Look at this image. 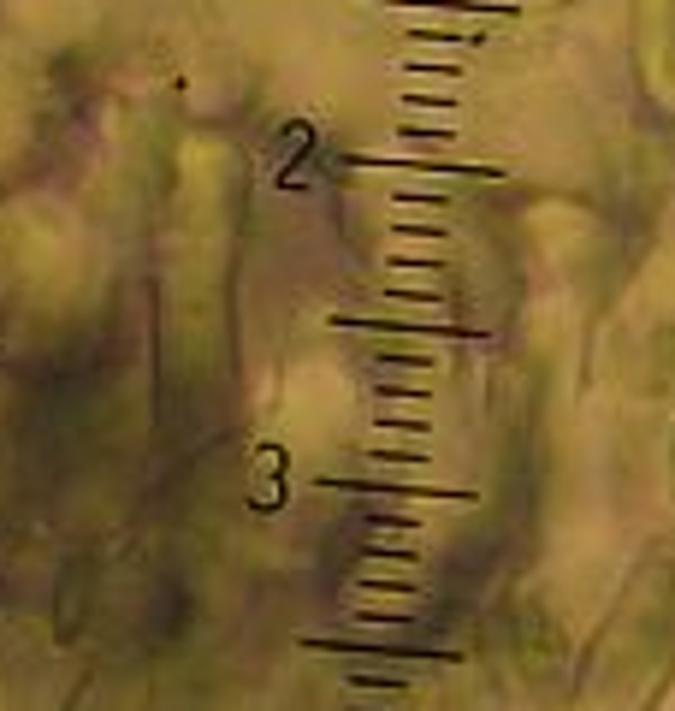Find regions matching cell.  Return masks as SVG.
<instances>
[{"mask_svg":"<svg viewBox=\"0 0 675 711\" xmlns=\"http://www.w3.org/2000/svg\"><path fill=\"white\" fill-rule=\"evenodd\" d=\"M392 220H397V226H427V231H438V202L392 196Z\"/></svg>","mask_w":675,"mask_h":711,"instance_id":"7a4b0ae2","label":"cell"},{"mask_svg":"<svg viewBox=\"0 0 675 711\" xmlns=\"http://www.w3.org/2000/svg\"><path fill=\"white\" fill-rule=\"evenodd\" d=\"M397 113H403V125L409 130H463V107H456V101H397Z\"/></svg>","mask_w":675,"mask_h":711,"instance_id":"6da1fadb","label":"cell"},{"mask_svg":"<svg viewBox=\"0 0 675 711\" xmlns=\"http://www.w3.org/2000/svg\"><path fill=\"white\" fill-rule=\"evenodd\" d=\"M350 711H380V706H350ZM385 711H397V706H385Z\"/></svg>","mask_w":675,"mask_h":711,"instance_id":"8992f818","label":"cell"},{"mask_svg":"<svg viewBox=\"0 0 675 711\" xmlns=\"http://www.w3.org/2000/svg\"><path fill=\"white\" fill-rule=\"evenodd\" d=\"M385 291H427V297H438V273L433 267H392L385 273Z\"/></svg>","mask_w":675,"mask_h":711,"instance_id":"3957f363","label":"cell"},{"mask_svg":"<svg viewBox=\"0 0 675 711\" xmlns=\"http://www.w3.org/2000/svg\"><path fill=\"white\" fill-rule=\"evenodd\" d=\"M350 688H367V694H397V688H409L403 676H350Z\"/></svg>","mask_w":675,"mask_h":711,"instance_id":"277c9868","label":"cell"},{"mask_svg":"<svg viewBox=\"0 0 675 711\" xmlns=\"http://www.w3.org/2000/svg\"><path fill=\"white\" fill-rule=\"evenodd\" d=\"M392 249H397V256H427L433 243H427V238H392Z\"/></svg>","mask_w":675,"mask_h":711,"instance_id":"5b68a950","label":"cell"}]
</instances>
